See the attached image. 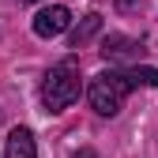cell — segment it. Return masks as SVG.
<instances>
[{
  "instance_id": "8",
  "label": "cell",
  "mask_w": 158,
  "mask_h": 158,
  "mask_svg": "<svg viewBox=\"0 0 158 158\" xmlns=\"http://www.w3.org/2000/svg\"><path fill=\"white\" fill-rule=\"evenodd\" d=\"M117 8H121V11H132V8H139V0H117Z\"/></svg>"
},
{
  "instance_id": "6",
  "label": "cell",
  "mask_w": 158,
  "mask_h": 158,
  "mask_svg": "<svg viewBox=\"0 0 158 158\" xmlns=\"http://www.w3.org/2000/svg\"><path fill=\"white\" fill-rule=\"evenodd\" d=\"M98 30H102V15H94V11H90V15H83V23H79V27H72V34H68V45H72V49L87 45Z\"/></svg>"
},
{
  "instance_id": "2",
  "label": "cell",
  "mask_w": 158,
  "mask_h": 158,
  "mask_svg": "<svg viewBox=\"0 0 158 158\" xmlns=\"http://www.w3.org/2000/svg\"><path fill=\"white\" fill-rule=\"evenodd\" d=\"M75 98H79V68H75V60H64V64H56V68L45 75V83H42V102H45L49 113H64Z\"/></svg>"
},
{
  "instance_id": "5",
  "label": "cell",
  "mask_w": 158,
  "mask_h": 158,
  "mask_svg": "<svg viewBox=\"0 0 158 158\" xmlns=\"http://www.w3.org/2000/svg\"><path fill=\"white\" fill-rule=\"evenodd\" d=\"M4 158H38L34 132H30V128H11L8 147H4Z\"/></svg>"
},
{
  "instance_id": "11",
  "label": "cell",
  "mask_w": 158,
  "mask_h": 158,
  "mask_svg": "<svg viewBox=\"0 0 158 158\" xmlns=\"http://www.w3.org/2000/svg\"><path fill=\"white\" fill-rule=\"evenodd\" d=\"M0 158H4V154H0Z\"/></svg>"
},
{
  "instance_id": "7",
  "label": "cell",
  "mask_w": 158,
  "mask_h": 158,
  "mask_svg": "<svg viewBox=\"0 0 158 158\" xmlns=\"http://www.w3.org/2000/svg\"><path fill=\"white\" fill-rule=\"evenodd\" d=\"M128 79H132V87H158V68H124Z\"/></svg>"
},
{
  "instance_id": "1",
  "label": "cell",
  "mask_w": 158,
  "mask_h": 158,
  "mask_svg": "<svg viewBox=\"0 0 158 158\" xmlns=\"http://www.w3.org/2000/svg\"><path fill=\"white\" fill-rule=\"evenodd\" d=\"M132 90V79L124 68H109V72H98L87 87V98H90V109L98 117H117L124 106V98Z\"/></svg>"
},
{
  "instance_id": "10",
  "label": "cell",
  "mask_w": 158,
  "mask_h": 158,
  "mask_svg": "<svg viewBox=\"0 0 158 158\" xmlns=\"http://www.w3.org/2000/svg\"><path fill=\"white\" fill-rule=\"evenodd\" d=\"M27 4H38V0H27Z\"/></svg>"
},
{
  "instance_id": "9",
  "label": "cell",
  "mask_w": 158,
  "mask_h": 158,
  "mask_svg": "<svg viewBox=\"0 0 158 158\" xmlns=\"http://www.w3.org/2000/svg\"><path fill=\"white\" fill-rule=\"evenodd\" d=\"M75 158H98V154H94V151H90V147H83V151H79V154H75Z\"/></svg>"
},
{
  "instance_id": "4",
  "label": "cell",
  "mask_w": 158,
  "mask_h": 158,
  "mask_svg": "<svg viewBox=\"0 0 158 158\" xmlns=\"http://www.w3.org/2000/svg\"><path fill=\"white\" fill-rule=\"evenodd\" d=\"M102 56L106 60H132V56H143V45L135 38H124V34H109L102 42Z\"/></svg>"
},
{
  "instance_id": "3",
  "label": "cell",
  "mask_w": 158,
  "mask_h": 158,
  "mask_svg": "<svg viewBox=\"0 0 158 158\" xmlns=\"http://www.w3.org/2000/svg\"><path fill=\"white\" fill-rule=\"evenodd\" d=\"M72 27V11L60 8V4H53V8H42L34 15V34L38 38H56V34H64Z\"/></svg>"
}]
</instances>
